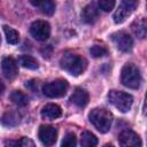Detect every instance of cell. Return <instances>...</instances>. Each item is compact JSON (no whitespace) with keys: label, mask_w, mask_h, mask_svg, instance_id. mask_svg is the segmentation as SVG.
Segmentation results:
<instances>
[{"label":"cell","mask_w":147,"mask_h":147,"mask_svg":"<svg viewBox=\"0 0 147 147\" xmlns=\"http://www.w3.org/2000/svg\"><path fill=\"white\" fill-rule=\"evenodd\" d=\"M88 100H90V95L88 93L84 90V88H80V87H77L75 90V92L72 93V95L70 96V101L76 105L77 107H85L87 103H88Z\"/></svg>","instance_id":"4fadbf2b"},{"label":"cell","mask_w":147,"mask_h":147,"mask_svg":"<svg viewBox=\"0 0 147 147\" xmlns=\"http://www.w3.org/2000/svg\"><path fill=\"white\" fill-rule=\"evenodd\" d=\"M98 145V138L88 131H84L82 133L80 138V146L82 147H96Z\"/></svg>","instance_id":"ac0fdd59"},{"label":"cell","mask_w":147,"mask_h":147,"mask_svg":"<svg viewBox=\"0 0 147 147\" xmlns=\"http://www.w3.org/2000/svg\"><path fill=\"white\" fill-rule=\"evenodd\" d=\"M121 82L124 86L129 88H138L141 83L140 70L133 63H126L121 71Z\"/></svg>","instance_id":"3957f363"},{"label":"cell","mask_w":147,"mask_h":147,"mask_svg":"<svg viewBox=\"0 0 147 147\" xmlns=\"http://www.w3.org/2000/svg\"><path fill=\"white\" fill-rule=\"evenodd\" d=\"M10 100H11L15 105H17V106H20V107H24V106H26L28 102H29V98H28L26 94H24L22 91H14V92H11V94H10Z\"/></svg>","instance_id":"d6986e66"},{"label":"cell","mask_w":147,"mask_h":147,"mask_svg":"<svg viewBox=\"0 0 147 147\" xmlns=\"http://www.w3.org/2000/svg\"><path fill=\"white\" fill-rule=\"evenodd\" d=\"M61 147H77V139L76 136L72 132H69L65 134V137L62 140Z\"/></svg>","instance_id":"7402d4cb"},{"label":"cell","mask_w":147,"mask_h":147,"mask_svg":"<svg viewBox=\"0 0 147 147\" xmlns=\"http://www.w3.org/2000/svg\"><path fill=\"white\" fill-rule=\"evenodd\" d=\"M3 90H5V85H3V83L0 80V94L3 92Z\"/></svg>","instance_id":"4316f807"},{"label":"cell","mask_w":147,"mask_h":147,"mask_svg":"<svg viewBox=\"0 0 147 147\" xmlns=\"http://www.w3.org/2000/svg\"><path fill=\"white\" fill-rule=\"evenodd\" d=\"M90 53L93 57H101V56H105L108 54V49L103 46H100V45H94L91 47L90 49Z\"/></svg>","instance_id":"603a6c76"},{"label":"cell","mask_w":147,"mask_h":147,"mask_svg":"<svg viewBox=\"0 0 147 147\" xmlns=\"http://www.w3.org/2000/svg\"><path fill=\"white\" fill-rule=\"evenodd\" d=\"M115 6L114 0H100L98 2V7L101 8L103 11H110Z\"/></svg>","instance_id":"cb8c5ba5"},{"label":"cell","mask_w":147,"mask_h":147,"mask_svg":"<svg viewBox=\"0 0 147 147\" xmlns=\"http://www.w3.org/2000/svg\"><path fill=\"white\" fill-rule=\"evenodd\" d=\"M30 32L34 39H37L39 41H45L46 39H48V37L51 34V26L46 21L38 20L31 24Z\"/></svg>","instance_id":"52a82bcc"},{"label":"cell","mask_w":147,"mask_h":147,"mask_svg":"<svg viewBox=\"0 0 147 147\" xmlns=\"http://www.w3.org/2000/svg\"><path fill=\"white\" fill-rule=\"evenodd\" d=\"M38 137L40 139V141L45 145V146H52L55 144L56 138H57V131L55 127L51 126V125H41L39 127V132H38Z\"/></svg>","instance_id":"30bf717a"},{"label":"cell","mask_w":147,"mask_h":147,"mask_svg":"<svg viewBox=\"0 0 147 147\" xmlns=\"http://www.w3.org/2000/svg\"><path fill=\"white\" fill-rule=\"evenodd\" d=\"M1 67H2L3 75L8 79H14L18 75V67H17L16 61L13 57H5L2 60Z\"/></svg>","instance_id":"8fae6325"},{"label":"cell","mask_w":147,"mask_h":147,"mask_svg":"<svg viewBox=\"0 0 147 147\" xmlns=\"http://www.w3.org/2000/svg\"><path fill=\"white\" fill-rule=\"evenodd\" d=\"M18 145H20V147H36L34 142L30 138H26V137L21 138L18 140Z\"/></svg>","instance_id":"d4e9b609"},{"label":"cell","mask_w":147,"mask_h":147,"mask_svg":"<svg viewBox=\"0 0 147 147\" xmlns=\"http://www.w3.org/2000/svg\"><path fill=\"white\" fill-rule=\"evenodd\" d=\"M99 16V10H98V6L95 3H88L86 5L83 10H82V18L85 23H94L95 20L98 18Z\"/></svg>","instance_id":"7c38bea8"},{"label":"cell","mask_w":147,"mask_h":147,"mask_svg":"<svg viewBox=\"0 0 147 147\" xmlns=\"http://www.w3.org/2000/svg\"><path fill=\"white\" fill-rule=\"evenodd\" d=\"M5 147H20L18 140H6Z\"/></svg>","instance_id":"484cf974"},{"label":"cell","mask_w":147,"mask_h":147,"mask_svg":"<svg viewBox=\"0 0 147 147\" xmlns=\"http://www.w3.org/2000/svg\"><path fill=\"white\" fill-rule=\"evenodd\" d=\"M3 31H5V34H6V39H7V41L9 44L15 45V44L18 42L20 34L15 29H13V28H10L8 25H3Z\"/></svg>","instance_id":"44dd1931"},{"label":"cell","mask_w":147,"mask_h":147,"mask_svg":"<svg viewBox=\"0 0 147 147\" xmlns=\"http://www.w3.org/2000/svg\"><path fill=\"white\" fill-rule=\"evenodd\" d=\"M137 5H138V2L134 0H124V1L119 2L118 7H117V9L113 16L115 23H117V24L123 23L131 15V13L134 10Z\"/></svg>","instance_id":"8992f818"},{"label":"cell","mask_w":147,"mask_h":147,"mask_svg":"<svg viewBox=\"0 0 147 147\" xmlns=\"http://www.w3.org/2000/svg\"><path fill=\"white\" fill-rule=\"evenodd\" d=\"M105 147H114V146H113V145H110V144H107Z\"/></svg>","instance_id":"83f0119b"},{"label":"cell","mask_w":147,"mask_h":147,"mask_svg":"<svg viewBox=\"0 0 147 147\" xmlns=\"http://www.w3.org/2000/svg\"><path fill=\"white\" fill-rule=\"evenodd\" d=\"M20 63L22 67H24L26 69H31V70H36L39 67L38 61L31 55H22L20 57Z\"/></svg>","instance_id":"ffe728a7"},{"label":"cell","mask_w":147,"mask_h":147,"mask_svg":"<svg viewBox=\"0 0 147 147\" xmlns=\"http://www.w3.org/2000/svg\"><path fill=\"white\" fill-rule=\"evenodd\" d=\"M108 100L114 107H116L122 113H127L131 109L133 103V98L131 94L122 91H117V90L109 91Z\"/></svg>","instance_id":"277c9868"},{"label":"cell","mask_w":147,"mask_h":147,"mask_svg":"<svg viewBox=\"0 0 147 147\" xmlns=\"http://www.w3.org/2000/svg\"><path fill=\"white\" fill-rule=\"evenodd\" d=\"M1 124L3 126H7V127H13V126H16L18 123H20V115L16 113V111H13V110H8L6 111L1 119H0Z\"/></svg>","instance_id":"9a60e30c"},{"label":"cell","mask_w":147,"mask_h":147,"mask_svg":"<svg viewBox=\"0 0 147 147\" xmlns=\"http://www.w3.org/2000/svg\"><path fill=\"white\" fill-rule=\"evenodd\" d=\"M68 82L64 79H55L42 86V92L48 98H61L67 93Z\"/></svg>","instance_id":"5b68a950"},{"label":"cell","mask_w":147,"mask_h":147,"mask_svg":"<svg viewBox=\"0 0 147 147\" xmlns=\"http://www.w3.org/2000/svg\"><path fill=\"white\" fill-rule=\"evenodd\" d=\"M31 3L36 7H38L41 13L51 16L54 14L55 11V3L53 1H49V0H46V1H31Z\"/></svg>","instance_id":"e0dca14e"},{"label":"cell","mask_w":147,"mask_h":147,"mask_svg":"<svg viewBox=\"0 0 147 147\" xmlns=\"http://www.w3.org/2000/svg\"><path fill=\"white\" fill-rule=\"evenodd\" d=\"M132 31L134 32V34L141 39H144L146 37L147 33V24H146V20L145 18H139L137 21H134L132 23Z\"/></svg>","instance_id":"2e32d148"},{"label":"cell","mask_w":147,"mask_h":147,"mask_svg":"<svg viewBox=\"0 0 147 147\" xmlns=\"http://www.w3.org/2000/svg\"><path fill=\"white\" fill-rule=\"evenodd\" d=\"M111 40L122 52H130L133 46L132 37L125 31H117L111 34Z\"/></svg>","instance_id":"ba28073f"},{"label":"cell","mask_w":147,"mask_h":147,"mask_svg":"<svg viewBox=\"0 0 147 147\" xmlns=\"http://www.w3.org/2000/svg\"><path fill=\"white\" fill-rule=\"evenodd\" d=\"M0 44H1V38H0Z\"/></svg>","instance_id":"f1b7e54d"},{"label":"cell","mask_w":147,"mask_h":147,"mask_svg":"<svg viewBox=\"0 0 147 147\" xmlns=\"http://www.w3.org/2000/svg\"><path fill=\"white\" fill-rule=\"evenodd\" d=\"M88 119L98 131L106 133L110 130L113 123V114L106 108H94L90 111Z\"/></svg>","instance_id":"6da1fadb"},{"label":"cell","mask_w":147,"mask_h":147,"mask_svg":"<svg viewBox=\"0 0 147 147\" xmlns=\"http://www.w3.org/2000/svg\"><path fill=\"white\" fill-rule=\"evenodd\" d=\"M62 115V109L60 106L54 103H48L41 109V117L44 119H56Z\"/></svg>","instance_id":"5bb4252c"},{"label":"cell","mask_w":147,"mask_h":147,"mask_svg":"<svg viewBox=\"0 0 147 147\" xmlns=\"http://www.w3.org/2000/svg\"><path fill=\"white\" fill-rule=\"evenodd\" d=\"M61 68L68 71L70 75L78 76L80 75L86 68V60L78 54L74 53H65L60 60Z\"/></svg>","instance_id":"7a4b0ae2"},{"label":"cell","mask_w":147,"mask_h":147,"mask_svg":"<svg viewBox=\"0 0 147 147\" xmlns=\"http://www.w3.org/2000/svg\"><path fill=\"white\" fill-rule=\"evenodd\" d=\"M118 142L121 147H141L140 137L132 130H124L118 136Z\"/></svg>","instance_id":"9c48e42d"}]
</instances>
